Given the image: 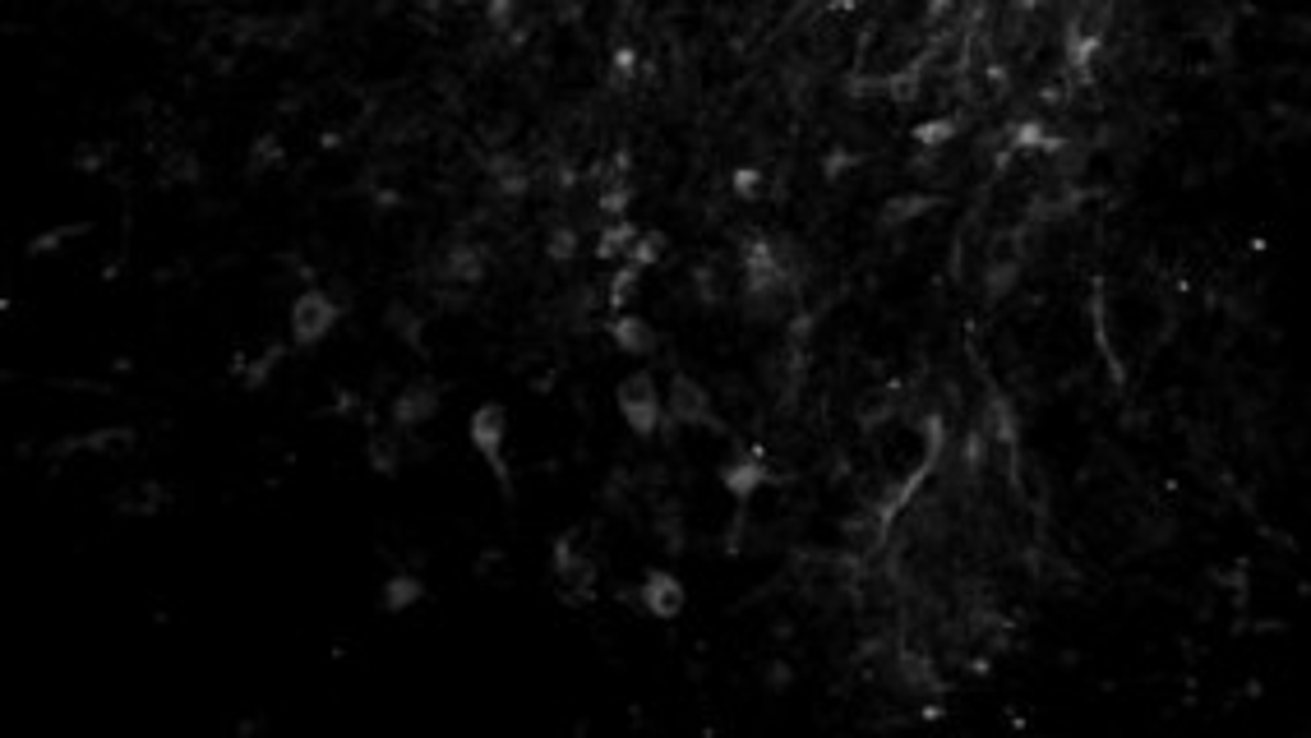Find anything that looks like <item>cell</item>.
<instances>
[{"label":"cell","instance_id":"1","mask_svg":"<svg viewBox=\"0 0 1311 738\" xmlns=\"http://www.w3.org/2000/svg\"><path fill=\"white\" fill-rule=\"evenodd\" d=\"M675 425H693V430H711V434H730V420L717 416V401H711L707 384L693 374L675 370L670 374V393H665V430Z\"/></svg>","mask_w":1311,"mask_h":738},{"label":"cell","instance_id":"2","mask_svg":"<svg viewBox=\"0 0 1311 738\" xmlns=\"http://www.w3.org/2000/svg\"><path fill=\"white\" fill-rule=\"evenodd\" d=\"M614 407L637 439H656V430H665V393L656 388L652 370H633L629 378H619Z\"/></svg>","mask_w":1311,"mask_h":738},{"label":"cell","instance_id":"3","mask_svg":"<svg viewBox=\"0 0 1311 738\" xmlns=\"http://www.w3.org/2000/svg\"><path fill=\"white\" fill-rule=\"evenodd\" d=\"M550 568H555V586H559V601L564 605H587L596 595V577H601V568L596 559L582 550V531H564L555 544H550Z\"/></svg>","mask_w":1311,"mask_h":738},{"label":"cell","instance_id":"4","mask_svg":"<svg viewBox=\"0 0 1311 738\" xmlns=\"http://www.w3.org/2000/svg\"><path fill=\"white\" fill-rule=\"evenodd\" d=\"M467 439L490 462L494 481H499V494L513 498V471L504 462V443H509V407H504V401H481V407L471 411V420H467Z\"/></svg>","mask_w":1311,"mask_h":738},{"label":"cell","instance_id":"5","mask_svg":"<svg viewBox=\"0 0 1311 738\" xmlns=\"http://www.w3.org/2000/svg\"><path fill=\"white\" fill-rule=\"evenodd\" d=\"M717 481H721V489L734 498V504H749V498H753L757 489H767V485L780 481V471H776V462L767 458V448L739 443V448L730 452V458L717 466Z\"/></svg>","mask_w":1311,"mask_h":738},{"label":"cell","instance_id":"6","mask_svg":"<svg viewBox=\"0 0 1311 738\" xmlns=\"http://www.w3.org/2000/svg\"><path fill=\"white\" fill-rule=\"evenodd\" d=\"M347 315V305L324 291V287H305L296 300H292V315H287V328H292V342L296 346H319L338 319Z\"/></svg>","mask_w":1311,"mask_h":738},{"label":"cell","instance_id":"7","mask_svg":"<svg viewBox=\"0 0 1311 738\" xmlns=\"http://www.w3.org/2000/svg\"><path fill=\"white\" fill-rule=\"evenodd\" d=\"M637 609L660 618V624H675V618L688 609V591L670 568H647L642 582H637Z\"/></svg>","mask_w":1311,"mask_h":738},{"label":"cell","instance_id":"8","mask_svg":"<svg viewBox=\"0 0 1311 738\" xmlns=\"http://www.w3.org/2000/svg\"><path fill=\"white\" fill-rule=\"evenodd\" d=\"M439 401H444V393H439L435 378H412V384H402V388L393 393V401H389V420L397 425V430H420L425 420H435Z\"/></svg>","mask_w":1311,"mask_h":738},{"label":"cell","instance_id":"9","mask_svg":"<svg viewBox=\"0 0 1311 738\" xmlns=\"http://www.w3.org/2000/svg\"><path fill=\"white\" fill-rule=\"evenodd\" d=\"M485 268H490V258H485V250L476 245V241H452L444 254H439V264H435V277L444 282V287H476V282L485 277Z\"/></svg>","mask_w":1311,"mask_h":738},{"label":"cell","instance_id":"10","mask_svg":"<svg viewBox=\"0 0 1311 738\" xmlns=\"http://www.w3.org/2000/svg\"><path fill=\"white\" fill-rule=\"evenodd\" d=\"M933 208H942V195H928V189H900V195H892L877 208V231H900V227L928 218Z\"/></svg>","mask_w":1311,"mask_h":738},{"label":"cell","instance_id":"11","mask_svg":"<svg viewBox=\"0 0 1311 738\" xmlns=\"http://www.w3.org/2000/svg\"><path fill=\"white\" fill-rule=\"evenodd\" d=\"M605 332H610V342H614L619 351H624V355H656V351H660V332H656V323H652V319H642V315H610Z\"/></svg>","mask_w":1311,"mask_h":738},{"label":"cell","instance_id":"12","mask_svg":"<svg viewBox=\"0 0 1311 738\" xmlns=\"http://www.w3.org/2000/svg\"><path fill=\"white\" fill-rule=\"evenodd\" d=\"M139 434L130 430V425H111V430H88V434H79V439H61L52 452L56 458H69V452H116V448H130Z\"/></svg>","mask_w":1311,"mask_h":738},{"label":"cell","instance_id":"13","mask_svg":"<svg viewBox=\"0 0 1311 738\" xmlns=\"http://www.w3.org/2000/svg\"><path fill=\"white\" fill-rule=\"evenodd\" d=\"M485 166H490V185H494V195H499V199H522V195L532 189L527 166H522L513 153H494Z\"/></svg>","mask_w":1311,"mask_h":738},{"label":"cell","instance_id":"14","mask_svg":"<svg viewBox=\"0 0 1311 738\" xmlns=\"http://www.w3.org/2000/svg\"><path fill=\"white\" fill-rule=\"evenodd\" d=\"M365 462H370V471H379V475H397V466L407 462V448H402V439H397V425H393V430H370V439H365Z\"/></svg>","mask_w":1311,"mask_h":738},{"label":"cell","instance_id":"15","mask_svg":"<svg viewBox=\"0 0 1311 738\" xmlns=\"http://www.w3.org/2000/svg\"><path fill=\"white\" fill-rule=\"evenodd\" d=\"M637 235H642V231H637L629 218L601 222V231H596V258H601V264H619V258H629V250H633Z\"/></svg>","mask_w":1311,"mask_h":738},{"label":"cell","instance_id":"16","mask_svg":"<svg viewBox=\"0 0 1311 738\" xmlns=\"http://www.w3.org/2000/svg\"><path fill=\"white\" fill-rule=\"evenodd\" d=\"M896 416H900V388L896 384H882V388L864 393L860 407H854V420H860L864 430H873V425H887Z\"/></svg>","mask_w":1311,"mask_h":738},{"label":"cell","instance_id":"17","mask_svg":"<svg viewBox=\"0 0 1311 738\" xmlns=\"http://www.w3.org/2000/svg\"><path fill=\"white\" fill-rule=\"evenodd\" d=\"M961 130H965V115H951V111H947V115H933V121H919V125L910 130V139H915V144H919L924 153H933V157H938L942 148H951V139H957Z\"/></svg>","mask_w":1311,"mask_h":738},{"label":"cell","instance_id":"18","mask_svg":"<svg viewBox=\"0 0 1311 738\" xmlns=\"http://www.w3.org/2000/svg\"><path fill=\"white\" fill-rule=\"evenodd\" d=\"M896 683L905 687V693H938V674H933V664H928V656H919V651H900L896 656Z\"/></svg>","mask_w":1311,"mask_h":738},{"label":"cell","instance_id":"19","mask_svg":"<svg viewBox=\"0 0 1311 738\" xmlns=\"http://www.w3.org/2000/svg\"><path fill=\"white\" fill-rule=\"evenodd\" d=\"M420 601H425V582L416 573H393L384 582V595H379V605H384L389 614H402V609H412Z\"/></svg>","mask_w":1311,"mask_h":738},{"label":"cell","instance_id":"20","mask_svg":"<svg viewBox=\"0 0 1311 738\" xmlns=\"http://www.w3.org/2000/svg\"><path fill=\"white\" fill-rule=\"evenodd\" d=\"M637 291H642V273L633 268V264H619L610 277H605V305L614 309V315H624V309L637 300Z\"/></svg>","mask_w":1311,"mask_h":738},{"label":"cell","instance_id":"21","mask_svg":"<svg viewBox=\"0 0 1311 738\" xmlns=\"http://www.w3.org/2000/svg\"><path fill=\"white\" fill-rule=\"evenodd\" d=\"M582 250V231L573 222H550L545 227V258H555V264H573Z\"/></svg>","mask_w":1311,"mask_h":738},{"label":"cell","instance_id":"22","mask_svg":"<svg viewBox=\"0 0 1311 738\" xmlns=\"http://www.w3.org/2000/svg\"><path fill=\"white\" fill-rule=\"evenodd\" d=\"M767 189H772L767 166H734V172H730V195L734 199L757 203V199H767Z\"/></svg>","mask_w":1311,"mask_h":738},{"label":"cell","instance_id":"23","mask_svg":"<svg viewBox=\"0 0 1311 738\" xmlns=\"http://www.w3.org/2000/svg\"><path fill=\"white\" fill-rule=\"evenodd\" d=\"M384 323H389V328H393V332H397V338L407 342V346L425 351V342H420V332H425V319L416 315V309H412L407 300H393V305L384 309Z\"/></svg>","mask_w":1311,"mask_h":738},{"label":"cell","instance_id":"24","mask_svg":"<svg viewBox=\"0 0 1311 738\" xmlns=\"http://www.w3.org/2000/svg\"><path fill=\"white\" fill-rule=\"evenodd\" d=\"M665 250H670V235H665V231H642L637 241H633V250H629L624 264H633L637 273H647V268L665 264Z\"/></svg>","mask_w":1311,"mask_h":738},{"label":"cell","instance_id":"25","mask_svg":"<svg viewBox=\"0 0 1311 738\" xmlns=\"http://www.w3.org/2000/svg\"><path fill=\"white\" fill-rule=\"evenodd\" d=\"M282 162H287V148H282V139L269 130V134H259V139H254L245 172H250V176H264V172H273V166H282Z\"/></svg>","mask_w":1311,"mask_h":738},{"label":"cell","instance_id":"26","mask_svg":"<svg viewBox=\"0 0 1311 738\" xmlns=\"http://www.w3.org/2000/svg\"><path fill=\"white\" fill-rule=\"evenodd\" d=\"M633 79H637V46L624 42V46H614V56H610V84L629 88Z\"/></svg>","mask_w":1311,"mask_h":738},{"label":"cell","instance_id":"27","mask_svg":"<svg viewBox=\"0 0 1311 738\" xmlns=\"http://www.w3.org/2000/svg\"><path fill=\"white\" fill-rule=\"evenodd\" d=\"M282 355H287V346H269L264 355H259V361H250V370H245V388H250V393L269 384V378H273V365L282 361Z\"/></svg>","mask_w":1311,"mask_h":738},{"label":"cell","instance_id":"28","mask_svg":"<svg viewBox=\"0 0 1311 738\" xmlns=\"http://www.w3.org/2000/svg\"><path fill=\"white\" fill-rule=\"evenodd\" d=\"M88 231V222H75V227H56V231H46V235H37V241H29V254H46V250H56V245H65V241H75V235H84Z\"/></svg>","mask_w":1311,"mask_h":738},{"label":"cell","instance_id":"29","mask_svg":"<svg viewBox=\"0 0 1311 738\" xmlns=\"http://www.w3.org/2000/svg\"><path fill=\"white\" fill-rule=\"evenodd\" d=\"M107 157H111L107 144H102V148H98V144H84V148L75 153V166H79V172H98V166H107Z\"/></svg>","mask_w":1311,"mask_h":738},{"label":"cell","instance_id":"30","mask_svg":"<svg viewBox=\"0 0 1311 738\" xmlns=\"http://www.w3.org/2000/svg\"><path fill=\"white\" fill-rule=\"evenodd\" d=\"M762 679H767V687H776V693H780V687H790V679H795L790 660H772V670L762 674Z\"/></svg>","mask_w":1311,"mask_h":738}]
</instances>
